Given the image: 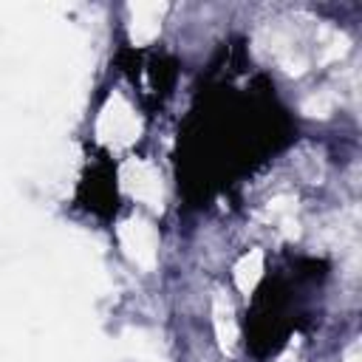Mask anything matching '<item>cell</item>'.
Here are the masks:
<instances>
[{"mask_svg": "<svg viewBox=\"0 0 362 362\" xmlns=\"http://www.w3.org/2000/svg\"><path fill=\"white\" fill-rule=\"evenodd\" d=\"M300 110H303L305 116H311V119H325V116L334 110V96L325 93V90H320V93L308 96V99L300 105Z\"/></svg>", "mask_w": 362, "mask_h": 362, "instance_id": "8", "label": "cell"}, {"mask_svg": "<svg viewBox=\"0 0 362 362\" xmlns=\"http://www.w3.org/2000/svg\"><path fill=\"white\" fill-rule=\"evenodd\" d=\"M280 65H283V71L291 74V76H297V74L305 71V59H303V57H294V54H283V57H280Z\"/></svg>", "mask_w": 362, "mask_h": 362, "instance_id": "10", "label": "cell"}, {"mask_svg": "<svg viewBox=\"0 0 362 362\" xmlns=\"http://www.w3.org/2000/svg\"><path fill=\"white\" fill-rule=\"evenodd\" d=\"M297 209V198L294 195H277L266 204V215L274 218V221H283V218H291Z\"/></svg>", "mask_w": 362, "mask_h": 362, "instance_id": "9", "label": "cell"}, {"mask_svg": "<svg viewBox=\"0 0 362 362\" xmlns=\"http://www.w3.org/2000/svg\"><path fill=\"white\" fill-rule=\"evenodd\" d=\"M119 235V243L124 249V255L141 266V269H153L156 266V257H158V235L153 229L150 221H144L141 215H130L119 223L116 229Z\"/></svg>", "mask_w": 362, "mask_h": 362, "instance_id": "3", "label": "cell"}, {"mask_svg": "<svg viewBox=\"0 0 362 362\" xmlns=\"http://www.w3.org/2000/svg\"><path fill=\"white\" fill-rule=\"evenodd\" d=\"M141 133V119L122 93H110L96 119V139L105 147H130Z\"/></svg>", "mask_w": 362, "mask_h": 362, "instance_id": "1", "label": "cell"}, {"mask_svg": "<svg viewBox=\"0 0 362 362\" xmlns=\"http://www.w3.org/2000/svg\"><path fill=\"white\" fill-rule=\"evenodd\" d=\"M167 11V3L161 0H139L130 3V23H127V34L136 45H147L150 40H156L158 28H161V17Z\"/></svg>", "mask_w": 362, "mask_h": 362, "instance_id": "4", "label": "cell"}, {"mask_svg": "<svg viewBox=\"0 0 362 362\" xmlns=\"http://www.w3.org/2000/svg\"><path fill=\"white\" fill-rule=\"evenodd\" d=\"M342 362H362V351H359V342H351L342 354Z\"/></svg>", "mask_w": 362, "mask_h": 362, "instance_id": "11", "label": "cell"}, {"mask_svg": "<svg viewBox=\"0 0 362 362\" xmlns=\"http://www.w3.org/2000/svg\"><path fill=\"white\" fill-rule=\"evenodd\" d=\"M320 59L322 62H331V59H339L345 51H348V37L339 31V28H331V25H322L320 31Z\"/></svg>", "mask_w": 362, "mask_h": 362, "instance_id": "7", "label": "cell"}, {"mask_svg": "<svg viewBox=\"0 0 362 362\" xmlns=\"http://www.w3.org/2000/svg\"><path fill=\"white\" fill-rule=\"evenodd\" d=\"M119 187L133 201L147 204L150 209H161L164 206V181H161V173L150 161H144V158H127V161H122V167H119Z\"/></svg>", "mask_w": 362, "mask_h": 362, "instance_id": "2", "label": "cell"}, {"mask_svg": "<svg viewBox=\"0 0 362 362\" xmlns=\"http://www.w3.org/2000/svg\"><path fill=\"white\" fill-rule=\"evenodd\" d=\"M212 325H215V337H218L221 351L223 354H232L235 351V342H238V322H235L232 303L223 294H215L212 297Z\"/></svg>", "mask_w": 362, "mask_h": 362, "instance_id": "5", "label": "cell"}, {"mask_svg": "<svg viewBox=\"0 0 362 362\" xmlns=\"http://www.w3.org/2000/svg\"><path fill=\"white\" fill-rule=\"evenodd\" d=\"M260 277H263V252H260V249H249V252L235 263V286H238L243 294H249V291L257 286Z\"/></svg>", "mask_w": 362, "mask_h": 362, "instance_id": "6", "label": "cell"}]
</instances>
